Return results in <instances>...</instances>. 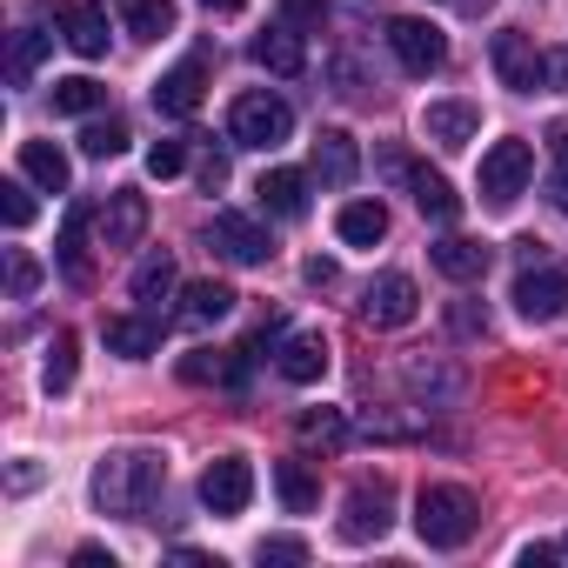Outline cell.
<instances>
[{"label": "cell", "instance_id": "42", "mask_svg": "<svg viewBox=\"0 0 568 568\" xmlns=\"http://www.w3.org/2000/svg\"><path fill=\"white\" fill-rule=\"evenodd\" d=\"M274 342H281V315H267V322L247 335V362H267V348H274Z\"/></svg>", "mask_w": 568, "mask_h": 568}, {"label": "cell", "instance_id": "44", "mask_svg": "<svg viewBox=\"0 0 568 568\" xmlns=\"http://www.w3.org/2000/svg\"><path fill=\"white\" fill-rule=\"evenodd\" d=\"M74 568H121V561H114V548H94L88 541V548H74Z\"/></svg>", "mask_w": 568, "mask_h": 568}, {"label": "cell", "instance_id": "33", "mask_svg": "<svg viewBox=\"0 0 568 568\" xmlns=\"http://www.w3.org/2000/svg\"><path fill=\"white\" fill-rule=\"evenodd\" d=\"M295 435L308 442V448H348V422H342V408H302L295 415Z\"/></svg>", "mask_w": 568, "mask_h": 568}, {"label": "cell", "instance_id": "27", "mask_svg": "<svg viewBox=\"0 0 568 568\" xmlns=\"http://www.w3.org/2000/svg\"><path fill=\"white\" fill-rule=\"evenodd\" d=\"M181 382H194V388H207V382H227V388H241V382H247V348H241V355L194 348V355L181 362Z\"/></svg>", "mask_w": 568, "mask_h": 568}, {"label": "cell", "instance_id": "52", "mask_svg": "<svg viewBox=\"0 0 568 568\" xmlns=\"http://www.w3.org/2000/svg\"><path fill=\"white\" fill-rule=\"evenodd\" d=\"M555 561H568V535H561V541H555Z\"/></svg>", "mask_w": 568, "mask_h": 568}, {"label": "cell", "instance_id": "1", "mask_svg": "<svg viewBox=\"0 0 568 568\" xmlns=\"http://www.w3.org/2000/svg\"><path fill=\"white\" fill-rule=\"evenodd\" d=\"M168 488V455L161 448H108L94 462V508L121 521H148V508Z\"/></svg>", "mask_w": 568, "mask_h": 568}, {"label": "cell", "instance_id": "6", "mask_svg": "<svg viewBox=\"0 0 568 568\" xmlns=\"http://www.w3.org/2000/svg\"><path fill=\"white\" fill-rule=\"evenodd\" d=\"M488 61H495V81H501L508 94H541V88H548V54H541L521 28H501V34L488 41Z\"/></svg>", "mask_w": 568, "mask_h": 568}, {"label": "cell", "instance_id": "49", "mask_svg": "<svg viewBox=\"0 0 568 568\" xmlns=\"http://www.w3.org/2000/svg\"><path fill=\"white\" fill-rule=\"evenodd\" d=\"M548 154H555V168H568V121L548 128Z\"/></svg>", "mask_w": 568, "mask_h": 568}, {"label": "cell", "instance_id": "34", "mask_svg": "<svg viewBox=\"0 0 568 568\" xmlns=\"http://www.w3.org/2000/svg\"><path fill=\"white\" fill-rule=\"evenodd\" d=\"M41 61H48V34H41V28H21V34H14V54H8V81L28 88V81L41 74Z\"/></svg>", "mask_w": 568, "mask_h": 568}, {"label": "cell", "instance_id": "16", "mask_svg": "<svg viewBox=\"0 0 568 568\" xmlns=\"http://www.w3.org/2000/svg\"><path fill=\"white\" fill-rule=\"evenodd\" d=\"M254 61H261L267 74H281V81H295V74L308 68V48H302L295 21H281V28H261V34H254Z\"/></svg>", "mask_w": 568, "mask_h": 568}, {"label": "cell", "instance_id": "50", "mask_svg": "<svg viewBox=\"0 0 568 568\" xmlns=\"http://www.w3.org/2000/svg\"><path fill=\"white\" fill-rule=\"evenodd\" d=\"M548 88H568V54H548Z\"/></svg>", "mask_w": 568, "mask_h": 568}, {"label": "cell", "instance_id": "30", "mask_svg": "<svg viewBox=\"0 0 568 568\" xmlns=\"http://www.w3.org/2000/svg\"><path fill=\"white\" fill-rule=\"evenodd\" d=\"M408 388H415V402L448 408V402L462 395V375H455L448 362H408Z\"/></svg>", "mask_w": 568, "mask_h": 568}, {"label": "cell", "instance_id": "41", "mask_svg": "<svg viewBox=\"0 0 568 568\" xmlns=\"http://www.w3.org/2000/svg\"><path fill=\"white\" fill-rule=\"evenodd\" d=\"M281 14H288L295 28H322L328 21V0H281Z\"/></svg>", "mask_w": 568, "mask_h": 568}, {"label": "cell", "instance_id": "51", "mask_svg": "<svg viewBox=\"0 0 568 568\" xmlns=\"http://www.w3.org/2000/svg\"><path fill=\"white\" fill-rule=\"evenodd\" d=\"M201 8H207V14H241L247 0H201Z\"/></svg>", "mask_w": 568, "mask_h": 568}, {"label": "cell", "instance_id": "3", "mask_svg": "<svg viewBox=\"0 0 568 568\" xmlns=\"http://www.w3.org/2000/svg\"><path fill=\"white\" fill-rule=\"evenodd\" d=\"M227 134H234V148H261V154H274L281 141L295 134V108L281 101V94H267V88H254V94H241V101L227 108Z\"/></svg>", "mask_w": 568, "mask_h": 568}, {"label": "cell", "instance_id": "26", "mask_svg": "<svg viewBox=\"0 0 568 568\" xmlns=\"http://www.w3.org/2000/svg\"><path fill=\"white\" fill-rule=\"evenodd\" d=\"M408 194H415V207H422L428 221H442V227H448V221L462 214V194H455V187H448L442 174H428V168H415V161H408Z\"/></svg>", "mask_w": 568, "mask_h": 568}, {"label": "cell", "instance_id": "18", "mask_svg": "<svg viewBox=\"0 0 568 568\" xmlns=\"http://www.w3.org/2000/svg\"><path fill=\"white\" fill-rule=\"evenodd\" d=\"M101 342L114 348V355H128V362H141V355H154L161 348V315H108L101 322Z\"/></svg>", "mask_w": 568, "mask_h": 568}, {"label": "cell", "instance_id": "43", "mask_svg": "<svg viewBox=\"0 0 568 568\" xmlns=\"http://www.w3.org/2000/svg\"><path fill=\"white\" fill-rule=\"evenodd\" d=\"M302 274H308V288H335V274H342V267H335L328 254H308V261H302Z\"/></svg>", "mask_w": 568, "mask_h": 568}, {"label": "cell", "instance_id": "21", "mask_svg": "<svg viewBox=\"0 0 568 568\" xmlns=\"http://www.w3.org/2000/svg\"><path fill=\"white\" fill-rule=\"evenodd\" d=\"M281 382H295V388H315L328 375V335H295L288 348H281Z\"/></svg>", "mask_w": 568, "mask_h": 568}, {"label": "cell", "instance_id": "28", "mask_svg": "<svg viewBox=\"0 0 568 568\" xmlns=\"http://www.w3.org/2000/svg\"><path fill=\"white\" fill-rule=\"evenodd\" d=\"M335 234H342L348 247H375V241L388 234V207H382V201H348V207L335 214Z\"/></svg>", "mask_w": 568, "mask_h": 568}, {"label": "cell", "instance_id": "25", "mask_svg": "<svg viewBox=\"0 0 568 568\" xmlns=\"http://www.w3.org/2000/svg\"><path fill=\"white\" fill-rule=\"evenodd\" d=\"M234 302H241V295L227 288V281H194V288L181 295V322H187V328H214L221 315H234Z\"/></svg>", "mask_w": 568, "mask_h": 568}, {"label": "cell", "instance_id": "17", "mask_svg": "<svg viewBox=\"0 0 568 568\" xmlns=\"http://www.w3.org/2000/svg\"><path fill=\"white\" fill-rule=\"evenodd\" d=\"M475 128H481V114H475L468 101H428V108H422V134H428L435 148H468Z\"/></svg>", "mask_w": 568, "mask_h": 568}, {"label": "cell", "instance_id": "35", "mask_svg": "<svg viewBox=\"0 0 568 568\" xmlns=\"http://www.w3.org/2000/svg\"><path fill=\"white\" fill-rule=\"evenodd\" d=\"M101 101H108V88H101V81H88V74L54 81V114H94Z\"/></svg>", "mask_w": 568, "mask_h": 568}, {"label": "cell", "instance_id": "24", "mask_svg": "<svg viewBox=\"0 0 568 568\" xmlns=\"http://www.w3.org/2000/svg\"><path fill=\"white\" fill-rule=\"evenodd\" d=\"M21 174L34 187H48V194H68V181H74V168H68V154L54 141H21Z\"/></svg>", "mask_w": 568, "mask_h": 568}, {"label": "cell", "instance_id": "8", "mask_svg": "<svg viewBox=\"0 0 568 568\" xmlns=\"http://www.w3.org/2000/svg\"><path fill=\"white\" fill-rule=\"evenodd\" d=\"M415 315H422V295H415L408 274H375L362 288V322L368 328H408Z\"/></svg>", "mask_w": 568, "mask_h": 568}, {"label": "cell", "instance_id": "46", "mask_svg": "<svg viewBox=\"0 0 568 568\" xmlns=\"http://www.w3.org/2000/svg\"><path fill=\"white\" fill-rule=\"evenodd\" d=\"M221 181H227V161H221V154H207V161H201V187H207V194H214V187H221Z\"/></svg>", "mask_w": 568, "mask_h": 568}, {"label": "cell", "instance_id": "11", "mask_svg": "<svg viewBox=\"0 0 568 568\" xmlns=\"http://www.w3.org/2000/svg\"><path fill=\"white\" fill-rule=\"evenodd\" d=\"M201 501H207V515H241V508L254 501V468H247V455L207 462V468H201Z\"/></svg>", "mask_w": 568, "mask_h": 568}, {"label": "cell", "instance_id": "14", "mask_svg": "<svg viewBox=\"0 0 568 568\" xmlns=\"http://www.w3.org/2000/svg\"><path fill=\"white\" fill-rule=\"evenodd\" d=\"M308 174H315L322 187H348V181L362 174V148H355V134H348V128H322L315 148H308Z\"/></svg>", "mask_w": 568, "mask_h": 568}, {"label": "cell", "instance_id": "37", "mask_svg": "<svg viewBox=\"0 0 568 568\" xmlns=\"http://www.w3.org/2000/svg\"><path fill=\"white\" fill-rule=\"evenodd\" d=\"M0 221H8L14 234H21V227L34 221V194H28L21 181H0Z\"/></svg>", "mask_w": 568, "mask_h": 568}, {"label": "cell", "instance_id": "36", "mask_svg": "<svg viewBox=\"0 0 568 568\" xmlns=\"http://www.w3.org/2000/svg\"><path fill=\"white\" fill-rule=\"evenodd\" d=\"M81 154H88V161L128 154V121H114V114H108V121H88V128H81Z\"/></svg>", "mask_w": 568, "mask_h": 568}, {"label": "cell", "instance_id": "10", "mask_svg": "<svg viewBox=\"0 0 568 568\" xmlns=\"http://www.w3.org/2000/svg\"><path fill=\"white\" fill-rule=\"evenodd\" d=\"M388 48H395V61H402L408 74H442V61H448L442 28H428V21H415V14H395V21H388Z\"/></svg>", "mask_w": 568, "mask_h": 568}, {"label": "cell", "instance_id": "20", "mask_svg": "<svg viewBox=\"0 0 568 568\" xmlns=\"http://www.w3.org/2000/svg\"><path fill=\"white\" fill-rule=\"evenodd\" d=\"M428 261H435L448 281H481L488 261H495V247H488V241H468V234H448V241L428 247Z\"/></svg>", "mask_w": 568, "mask_h": 568}, {"label": "cell", "instance_id": "7", "mask_svg": "<svg viewBox=\"0 0 568 568\" xmlns=\"http://www.w3.org/2000/svg\"><path fill=\"white\" fill-rule=\"evenodd\" d=\"M515 308H521V322H561L568 315V267L528 261L515 274Z\"/></svg>", "mask_w": 568, "mask_h": 568}, {"label": "cell", "instance_id": "48", "mask_svg": "<svg viewBox=\"0 0 568 568\" xmlns=\"http://www.w3.org/2000/svg\"><path fill=\"white\" fill-rule=\"evenodd\" d=\"M34 481H41V468H34V462H14V475H8V488H14V495H28Z\"/></svg>", "mask_w": 568, "mask_h": 568}, {"label": "cell", "instance_id": "13", "mask_svg": "<svg viewBox=\"0 0 568 568\" xmlns=\"http://www.w3.org/2000/svg\"><path fill=\"white\" fill-rule=\"evenodd\" d=\"M54 21H61V41L88 61L108 54V8L101 0H54Z\"/></svg>", "mask_w": 568, "mask_h": 568}, {"label": "cell", "instance_id": "4", "mask_svg": "<svg viewBox=\"0 0 568 568\" xmlns=\"http://www.w3.org/2000/svg\"><path fill=\"white\" fill-rule=\"evenodd\" d=\"M528 181H535V148H528L521 134L495 141V148L481 154V201H488V207H515V201L528 194Z\"/></svg>", "mask_w": 568, "mask_h": 568}, {"label": "cell", "instance_id": "40", "mask_svg": "<svg viewBox=\"0 0 568 568\" xmlns=\"http://www.w3.org/2000/svg\"><path fill=\"white\" fill-rule=\"evenodd\" d=\"M254 561H308V541H295V535H261Z\"/></svg>", "mask_w": 568, "mask_h": 568}, {"label": "cell", "instance_id": "12", "mask_svg": "<svg viewBox=\"0 0 568 568\" xmlns=\"http://www.w3.org/2000/svg\"><path fill=\"white\" fill-rule=\"evenodd\" d=\"M201 94H207V48H201V54H187L174 74H161V81H154V114L187 121V114L201 108Z\"/></svg>", "mask_w": 568, "mask_h": 568}, {"label": "cell", "instance_id": "38", "mask_svg": "<svg viewBox=\"0 0 568 568\" xmlns=\"http://www.w3.org/2000/svg\"><path fill=\"white\" fill-rule=\"evenodd\" d=\"M34 288H41V267H34L21 247H8V295H14V302H28Z\"/></svg>", "mask_w": 568, "mask_h": 568}, {"label": "cell", "instance_id": "29", "mask_svg": "<svg viewBox=\"0 0 568 568\" xmlns=\"http://www.w3.org/2000/svg\"><path fill=\"white\" fill-rule=\"evenodd\" d=\"M274 488L288 501V515H315V501H322V481L308 462H274Z\"/></svg>", "mask_w": 568, "mask_h": 568}, {"label": "cell", "instance_id": "22", "mask_svg": "<svg viewBox=\"0 0 568 568\" xmlns=\"http://www.w3.org/2000/svg\"><path fill=\"white\" fill-rule=\"evenodd\" d=\"M128 295H134V302H141L148 315H161V302L174 295V254H168V247H154V254H148V261L134 267V281H128Z\"/></svg>", "mask_w": 568, "mask_h": 568}, {"label": "cell", "instance_id": "47", "mask_svg": "<svg viewBox=\"0 0 568 568\" xmlns=\"http://www.w3.org/2000/svg\"><path fill=\"white\" fill-rule=\"evenodd\" d=\"M455 328H462V335H488V315H475V308L462 302V308H455Z\"/></svg>", "mask_w": 568, "mask_h": 568}, {"label": "cell", "instance_id": "9", "mask_svg": "<svg viewBox=\"0 0 568 568\" xmlns=\"http://www.w3.org/2000/svg\"><path fill=\"white\" fill-rule=\"evenodd\" d=\"M207 247H214L221 261H234V267H261V261L274 254L267 227H261V221H247V214H227V207L207 221Z\"/></svg>", "mask_w": 568, "mask_h": 568}, {"label": "cell", "instance_id": "45", "mask_svg": "<svg viewBox=\"0 0 568 568\" xmlns=\"http://www.w3.org/2000/svg\"><path fill=\"white\" fill-rule=\"evenodd\" d=\"M548 207H555V214H568V168H555V174H548Z\"/></svg>", "mask_w": 568, "mask_h": 568}, {"label": "cell", "instance_id": "15", "mask_svg": "<svg viewBox=\"0 0 568 568\" xmlns=\"http://www.w3.org/2000/svg\"><path fill=\"white\" fill-rule=\"evenodd\" d=\"M94 227H101V247H134V241L148 234V194H134V187H114Z\"/></svg>", "mask_w": 568, "mask_h": 568}, {"label": "cell", "instance_id": "2", "mask_svg": "<svg viewBox=\"0 0 568 568\" xmlns=\"http://www.w3.org/2000/svg\"><path fill=\"white\" fill-rule=\"evenodd\" d=\"M475 528H481V501H475L468 488L428 481V488L415 495V535H422L428 548H462Z\"/></svg>", "mask_w": 568, "mask_h": 568}, {"label": "cell", "instance_id": "23", "mask_svg": "<svg viewBox=\"0 0 568 568\" xmlns=\"http://www.w3.org/2000/svg\"><path fill=\"white\" fill-rule=\"evenodd\" d=\"M54 261H61V274L68 281H94V261H88V207H68V221H61V241H54Z\"/></svg>", "mask_w": 568, "mask_h": 568}, {"label": "cell", "instance_id": "5", "mask_svg": "<svg viewBox=\"0 0 568 568\" xmlns=\"http://www.w3.org/2000/svg\"><path fill=\"white\" fill-rule=\"evenodd\" d=\"M395 528V481L388 475H368V481H355L348 488V501H342V541H382Z\"/></svg>", "mask_w": 568, "mask_h": 568}, {"label": "cell", "instance_id": "19", "mask_svg": "<svg viewBox=\"0 0 568 568\" xmlns=\"http://www.w3.org/2000/svg\"><path fill=\"white\" fill-rule=\"evenodd\" d=\"M254 194H261V207L274 221H302L308 214V174H295V168H267Z\"/></svg>", "mask_w": 568, "mask_h": 568}, {"label": "cell", "instance_id": "32", "mask_svg": "<svg viewBox=\"0 0 568 568\" xmlns=\"http://www.w3.org/2000/svg\"><path fill=\"white\" fill-rule=\"evenodd\" d=\"M74 368H81V342L61 328V335L48 342V362H41V388H48V395H68V388H74Z\"/></svg>", "mask_w": 568, "mask_h": 568}, {"label": "cell", "instance_id": "39", "mask_svg": "<svg viewBox=\"0 0 568 568\" xmlns=\"http://www.w3.org/2000/svg\"><path fill=\"white\" fill-rule=\"evenodd\" d=\"M181 168H187V148H181V141H154V148H148V174H154V181H174Z\"/></svg>", "mask_w": 568, "mask_h": 568}, {"label": "cell", "instance_id": "31", "mask_svg": "<svg viewBox=\"0 0 568 568\" xmlns=\"http://www.w3.org/2000/svg\"><path fill=\"white\" fill-rule=\"evenodd\" d=\"M121 21L134 41H161L174 34V0H121Z\"/></svg>", "mask_w": 568, "mask_h": 568}]
</instances>
